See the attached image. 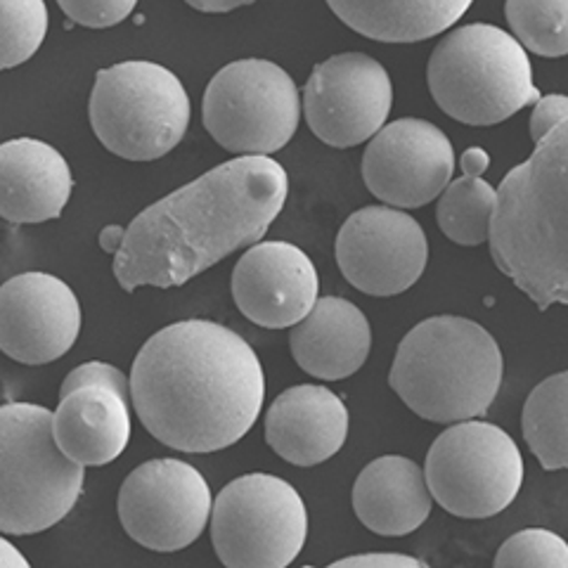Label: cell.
I'll return each mask as SVG.
<instances>
[{
	"mask_svg": "<svg viewBox=\"0 0 568 568\" xmlns=\"http://www.w3.org/2000/svg\"><path fill=\"white\" fill-rule=\"evenodd\" d=\"M129 384L142 426L181 453L235 446L252 432L265 398L256 351L211 320H181L152 334Z\"/></svg>",
	"mask_w": 568,
	"mask_h": 568,
	"instance_id": "cell-1",
	"label": "cell"
},
{
	"mask_svg": "<svg viewBox=\"0 0 568 568\" xmlns=\"http://www.w3.org/2000/svg\"><path fill=\"white\" fill-rule=\"evenodd\" d=\"M290 175L271 156H237L148 206L126 227L114 277L126 292L181 287L256 244L280 216Z\"/></svg>",
	"mask_w": 568,
	"mask_h": 568,
	"instance_id": "cell-2",
	"label": "cell"
},
{
	"mask_svg": "<svg viewBox=\"0 0 568 568\" xmlns=\"http://www.w3.org/2000/svg\"><path fill=\"white\" fill-rule=\"evenodd\" d=\"M488 242L497 268L540 311L568 304V121L503 178Z\"/></svg>",
	"mask_w": 568,
	"mask_h": 568,
	"instance_id": "cell-3",
	"label": "cell"
},
{
	"mask_svg": "<svg viewBox=\"0 0 568 568\" xmlns=\"http://www.w3.org/2000/svg\"><path fill=\"white\" fill-rule=\"evenodd\" d=\"M503 351L469 317L436 315L400 342L388 384L410 410L436 424L484 417L503 386Z\"/></svg>",
	"mask_w": 568,
	"mask_h": 568,
	"instance_id": "cell-4",
	"label": "cell"
},
{
	"mask_svg": "<svg viewBox=\"0 0 568 568\" xmlns=\"http://www.w3.org/2000/svg\"><path fill=\"white\" fill-rule=\"evenodd\" d=\"M426 81L440 110L467 126H495L540 100L528 52L493 24H467L440 39Z\"/></svg>",
	"mask_w": 568,
	"mask_h": 568,
	"instance_id": "cell-5",
	"label": "cell"
},
{
	"mask_svg": "<svg viewBox=\"0 0 568 568\" xmlns=\"http://www.w3.org/2000/svg\"><path fill=\"white\" fill-rule=\"evenodd\" d=\"M85 469L52 438L43 405H0V532L33 536L60 524L79 503Z\"/></svg>",
	"mask_w": 568,
	"mask_h": 568,
	"instance_id": "cell-6",
	"label": "cell"
},
{
	"mask_svg": "<svg viewBox=\"0 0 568 568\" xmlns=\"http://www.w3.org/2000/svg\"><path fill=\"white\" fill-rule=\"evenodd\" d=\"M88 116L112 154L129 162H154L185 138L192 102L171 69L133 60L98 71Z\"/></svg>",
	"mask_w": 568,
	"mask_h": 568,
	"instance_id": "cell-7",
	"label": "cell"
},
{
	"mask_svg": "<svg viewBox=\"0 0 568 568\" xmlns=\"http://www.w3.org/2000/svg\"><path fill=\"white\" fill-rule=\"evenodd\" d=\"M306 538L304 497L280 476H240L213 500L211 540L225 568H287Z\"/></svg>",
	"mask_w": 568,
	"mask_h": 568,
	"instance_id": "cell-8",
	"label": "cell"
},
{
	"mask_svg": "<svg viewBox=\"0 0 568 568\" xmlns=\"http://www.w3.org/2000/svg\"><path fill=\"white\" fill-rule=\"evenodd\" d=\"M422 471L432 500L453 517L488 519L517 500L524 457L500 426L469 419L436 436Z\"/></svg>",
	"mask_w": 568,
	"mask_h": 568,
	"instance_id": "cell-9",
	"label": "cell"
},
{
	"mask_svg": "<svg viewBox=\"0 0 568 568\" xmlns=\"http://www.w3.org/2000/svg\"><path fill=\"white\" fill-rule=\"evenodd\" d=\"M202 121L227 152L268 156L287 145L298 129V88L275 62L261 58L230 62L206 85Z\"/></svg>",
	"mask_w": 568,
	"mask_h": 568,
	"instance_id": "cell-10",
	"label": "cell"
},
{
	"mask_svg": "<svg viewBox=\"0 0 568 568\" xmlns=\"http://www.w3.org/2000/svg\"><path fill=\"white\" fill-rule=\"evenodd\" d=\"M213 495L190 462L162 457L133 469L119 490V519L152 552H181L206 530Z\"/></svg>",
	"mask_w": 568,
	"mask_h": 568,
	"instance_id": "cell-11",
	"label": "cell"
},
{
	"mask_svg": "<svg viewBox=\"0 0 568 568\" xmlns=\"http://www.w3.org/2000/svg\"><path fill=\"white\" fill-rule=\"evenodd\" d=\"M394 104L388 71L365 52H342L315 64L304 88L308 129L329 148H355L375 138Z\"/></svg>",
	"mask_w": 568,
	"mask_h": 568,
	"instance_id": "cell-12",
	"label": "cell"
},
{
	"mask_svg": "<svg viewBox=\"0 0 568 568\" xmlns=\"http://www.w3.org/2000/svg\"><path fill=\"white\" fill-rule=\"evenodd\" d=\"M429 261V242L417 219L390 206H365L336 235V263L355 290L396 296L417 284Z\"/></svg>",
	"mask_w": 568,
	"mask_h": 568,
	"instance_id": "cell-13",
	"label": "cell"
},
{
	"mask_svg": "<svg viewBox=\"0 0 568 568\" xmlns=\"http://www.w3.org/2000/svg\"><path fill=\"white\" fill-rule=\"evenodd\" d=\"M455 150L436 123L398 119L369 140L363 154V181L390 209H419L448 187Z\"/></svg>",
	"mask_w": 568,
	"mask_h": 568,
	"instance_id": "cell-14",
	"label": "cell"
},
{
	"mask_svg": "<svg viewBox=\"0 0 568 568\" xmlns=\"http://www.w3.org/2000/svg\"><path fill=\"white\" fill-rule=\"evenodd\" d=\"M81 304L50 273H22L0 284V351L22 365H48L77 344Z\"/></svg>",
	"mask_w": 568,
	"mask_h": 568,
	"instance_id": "cell-15",
	"label": "cell"
},
{
	"mask_svg": "<svg viewBox=\"0 0 568 568\" xmlns=\"http://www.w3.org/2000/svg\"><path fill=\"white\" fill-rule=\"evenodd\" d=\"M317 292L313 261L292 242H256L233 271V298L240 313L265 329L298 325L313 311Z\"/></svg>",
	"mask_w": 568,
	"mask_h": 568,
	"instance_id": "cell-16",
	"label": "cell"
},
{
	"mask_svg": "<svg viewBox=\"0 0 568 568\" xmlns=\"http://www.w3.org/2000/svg\"><path fill=\"white\" fill-rule=\"evenodd\" d=\"M346 438L348 407L327 386H292L265 415V440L294 467L323 465L344 448Z\"/></svg>",
	"mask_w": 568,
	"mask_h": 568,
	"instance_id": "cell-17",
	"label": "cell"
},
{
	"mask_svg": "<svg viewBox=\"0 0 568 568\" xmlns=\"http://www.w3.org/2000/svg\"><path fill=\"white\" fill-rule=\"evenodd\" d=\"M74 178L62 152L43 140L17 138L0 145V219L45 223L64 211Z\"/></svg>",
	"mask_w": 568,
	"mask_h": 568,
	"instance_id": "cell-18",
	"label": "cell"
},
{
	"mask_svg": "<svg viewBox=\"0 0 568 568\" xmlns=\"http://www.w3.org/2000/svg\"><path fill=\"white\" fill-rule=\"evenodd\" d=\"M131 429V400L106 386L71 390L52 413V438L60 453L83 469L104 467L123 455Z\"/></svg>",
	"mask_w": 568,
	"mask_h": 568,
	"instance_id": "cell-19",
	"label": "cell"
},
{
	"mask_svg": "<svg viewBox=\"0 0 568 568\" xmlns=\"http://www.w3.org/2000/svg\"><path fill=\"white\" fill-rule=\"evenodd\" d=\"M290 346L296 365L315 379L342 382L358 372L372 348L365 313L342 296H323L292 327Z\"/></svg>",
	"mask_w": 568,
	"mask_h": 568,
	"instance_id": "cell-20",
	"label": "cell"
},
{
	"mask_svg": "<svg viewBox=\"0 0 568 568\" xmlns=\"http://www.w3.org/2000/svg\"><path fill=\"white\" fill-rule=\"evenodd\" d=\"M434 507L422 467L410 457L384 455L372 459L353 484V509L377 536H410Z\"/></svg>",
	"mask_w": 568,
	"mask_h": 568,
	"instance_id": "cell-21",
	"label": "cell"
},
{
	"mask_svg": "<svg viewBox=\"0 0 568 568\" xmlns=\"http://www.w3.org/2000/svg\"><path fill=\"white\" fill-rule=\"evenodd\" d=\"M471 8L469 0H413V3H339L332 0L329 10L339 20L372 41L417 43L455 27Z\"/></svg>",
	"mask_w": 568,
	"mask_h": 568,
	"instance_id": "cell-22",
	"label": "cell"
},
{
	"mask_svg": "<svg viewBox=\"0 0 568 568\" xmlns=\"http://www.w3.org/2000/svg\"><path fill=\"white\" fill-rule=\"evenodd\" d=\"M568 372L542 379L526 398L521 429L542 469L561 471L568 467Z\"/></svg>",
	"mask_w": 568,
	"mask_h": 568,
	"instance_id": "cell-23",
	"label": "cell"
},
{
	"mask_svg": "<svg viewBox=\"0 0 568 568\" xmlns=\"http://www.w3.org/2000/svg\"><path fill=\"white\" fill-rule=\"evenodd\" d=\"M495 209V187L484 178H455L440 192L436 221L443 235L462 246H478L488 240Z\"/></svg>",
	"mask_w": 568,
	"mask_h": 568,
	"instance_id": "cell-24",
	"label": "cell"
},
{
	"mask_svg": "<svg viewBox=\"0 0 568 568\" xmlns=\"http://www.w3.org/2000/svg\"><path fill=\"white\" fill-rule=\"evenodd\" d=\"M505 17L526 52L557 60L568 52V3L566 0H509Z\"/></svg>",
	"mask_w": 568,
	"mask_h": 568,
	"instance_id": "cell-25",
	"label": "cell"
},
{
	"mask_svg": "<svg viewBox=\"0 0 568 568\" xmlns=\"http://www.w3.org/2000/svg\"><path fill=\"white\" fill-rule=\"evenodd\" d=\"M48 8L43 0H0V69L29 62L45 41Z\"/></svg>",
	"mask_w": 568,
	"mask_h": 568,
	"instance_id": "cell-26",
	"label": "cell"
},
{
	"mask_svg": "<svg viewBox=\"0 0 568 568\" xmlns=\"http://www.w3.org/2000/svg\"><path fill=\"white\" fill-rule=\"evenodd\" d=\"M495 568H568V545L547 528H526L497 549Z\"/></svg>",
	"mask_w": 568,
	"mask_h": 568,
	"instance_id": "cell-27",
	"label": "cell"
},
{
	"mask_svg": "<svg viewBox=\"0 0 568 568\" xmlns=\"http://www.w3.org/2000/svg\"><path fill=\"white\" fill-rule=\"evenodd\" d=\"M62 12L88 29L121 24L135 10V0H62Z\"/></svg>",
	"mask_w": 568,
	"mask_h": 568,
	"instance_id": "cell-28",
	"label": "cell"
},
{
	"mask_svg": "<svg viewBox=\"0 0 568 568\" xmlns=\"http://www.w3.org/2000/svg\"><path fill=\"white\" fill-rule=\"evenodd\" d=\"M81 386H106L116 390L123 398L131 400V384L129 377L123 375V372L110 363H100V361H91V363H83L77 369H71L62 388H60V398L71 394V390H77Z\"/></svg>",
	"mask_w": 568,
	"mask_h": 568,
	"instance_id": "cell-29",
	"label": "cell"
},
{
	"mask_svg": "<svg viewBox=\"0 0 568 568\" xmlns=\"http://www.w3.org/2000/svg\"><path fill=\"white\" fill-rule=\"evenodd\" d=\"M568 121V98L561 93L555 95H545L536 102L532 106V114H530V123H528V131L532 142L545 140L549 133H552L557 126Z\"/></svg>",
	"mask_w": 568,
	"mask_h": 568,
	"instance_id": "cell-30",
	"label": "cell"
},
{
	"mask_svg": "<svg viewBox=\"0 0 568 568\" xmlns=\"http://www.w3.org/2000/svg\"><path fill=\"white\" fill-rule=\"evenodd\" d=\"M327 568H429L422 559L410 555L396 552H372V555H355L329 564Z\"/></svg>",
	"mask_w": 568,
	"mask_h": 568,
	"instance_id": "cell-31",
	"label": "cell"
},
{
	"mask_svg": "<svg viewBox=\"0 0 568 568\" xmlns=\"http://www.w3.org/2000/svg\"><path fill=\"white\" fill-rule=\"evenodd\" d=\"M459 166L467 178H481L490 166V154L484 148H469L462 154Z\"/></svg>",
	"mask_w": 568,
	"mask_h": 568,
	"instance_id": "cell-32",
	"label": "cell"
},
{
	"mask_svg": "<svg viewBox=\"0 0 568 568\" xmlns=\"http://www.w3.org/2000/svg\"><path fill=\"white\" fill-rule=\"evenodd\" d=\"M0 568H31L27 557L10 540L0 536Z\"/></svg>",
	"mask_w": 568,
	"mask_h": 568,
	"instance_id": "cell-33",
	"label": "cell"
},
{
	"mask_svg": "<svg viewBox=\"0 0 568 568\" xmlns=\"http://www.w3.org/2000/svg\"><path fill=\"white\" fill-rule=\"evenodd\" d=\"M123 235H126V227H121V225H106V227L102 230V235H100V244H102L104 252H106V254H116L121 242H123Z\"/></svg>",
	"mask_w": 568,
	"mask_h": 568,
	"instance_id": "cell-34",
	"label": "cell"
},
{
	"mask_svg": "<svg viewBox=\"0 0 568 568\" xmlns=\"http://www.w3.org/2000/svg\"><path fill=\"white\" fill-rule=\"evenodd\" d=\"M187 6L200 10V12H209V14H216V12H233L237 8H244L246 3H197V0H187Z\"/></svg>",
	"mask_w": 568,
	"mask_h": 568,
	"instance_id": "cell-35",
	"label": "cell"
},
{
	"mask_svg": "<svg viewBox=\"0 0 568 568\" xmlns=\"http://www.w3.org/2000/svg\"><path fill=\"white\" fill-rule=\"evenodd\" d=\"M304 568H313V566H304Z\"/></svg>",
	"mask_w": 568,
	"mask_h": 568,
	"instance_id": "cell-36",
	"label": "cell"
}]
</instances>
